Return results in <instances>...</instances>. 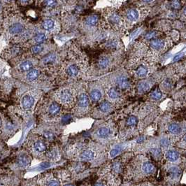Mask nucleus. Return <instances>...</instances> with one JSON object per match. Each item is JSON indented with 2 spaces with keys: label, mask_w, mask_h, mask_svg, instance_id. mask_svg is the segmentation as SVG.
<instances>
[{
  "label": "nucleus",
  "mask_w": 186,
  "mask_h": 186,
  "mask_svg": "<svg viewBox=\"0 0 186 186\" xmlns=\"http://www.w3.org/2000/svg\"><path fill=\"white\" fill-rule=\"evenodd\" d=\"M2 127V132L5 133L6 134L12 135V133L13 131H15L16 128V124L14 123L13 120H12L9 117L4 118L2 121L1 120V126L0 127Z\"/></svg>",
  "instance_id": "f257e3e1"
},
{
  "label": "nucleus",
  "mask_w": 186,
  "mask_h": 186,
  "mask_svg": "<svg viewBox=\"0 0 186 186\" xmlns=\"http://www.w3.org/2000/svg\"><path fill=\"white\" fill-rule=\"evenodd\" d=\"M30 157L28 155L25 153H21L16 157L14 164L17 166L18 168L25 169L28 167L30 164Z\"/></svg>",
  "instance_id": "f03ea898"
},
{
  "label": "nucleus",
  "mask_w": 186,
  "mask_h": 186,
  "mask_svg": "<svg viewBox=\"0 0 186 186\" xmlns=\"http://www.w3.org/2000/svg\"><path fill=\"white\" fill-rule=\"evenodd\" d=\"M21 49L20 46L17 45L12 46L7 49H5V51L3 52L1 56L5 59H13L21 53Z\"/></svg>",
  "instance_id": "7ed1b4c3"
},
{
  "label": "nucleus",
  "mask_w": 186,
  "mask_h": 186,
  "mask_svg": "<svg viewBox=\"0 0 186 186\" xmlns=\"http://www.w3.org/2000/svg\"><path fill=\"white\" fill-rule=\"evenodd\" d=\"M34 104V98L30 94H25L23 97L21 101V108L24 111H29L33 107Z\"/></svg>",
  "instance_id": "20e7f679"
},
{
  "label": "nucleus",
  "mask_w": 186,
  "mask_h": 186,
  "mask_svg": "<svg viewBox=\"0 0 186 186\" xmlns=\"http://www.w3.org/2000/svg\"><path fill=\"white\" fill-rule=\"evenodd\" d=\"M58 98L62 103H67L70 102L72 98V94L68 89H64L60 91L58 94Z\"/></svg>",
  "instance_id": "39448f33"
},
{
  "label": "nucleus",
  "mask_w": 186,
  "mask_h": 186,
  "mask_svg": "<svg viewBox=\"0 0 186 186\" xmlns=\"http://www.w3.org/2000/svg\"><path fill=\"white\" fill-rule=\"evenodd\" d=\"M32 68H33V64L30 60H24L18 65V70L21 72H27Z\"/></svg>",
  "instance_id": "423d86ee"
},
{
  "label": "nucleus",
  "mask_w": 186,
  "mask_h": 186,
  "mask_svg": "<svg viewBox=\"0 0 186 186\" xmlns=\"http://www.w3.org/2000/svg\"><path fill=\"white\" fill-rule=\"evenodd\" d=\"M23 25L21 23H16L10 26L9 32L11 35H17V34L21 33L23 32Z\"/></svg>",
  "instance_id": "0eeeda50"
},
{
  "label": "nucleus",
  "mask_w": 186,
  "mask_h": 186,
  "mask_svg": "<svg viewBox=\"0 0 186 186\" xmlns=\"http://www.w3.org/2000/svg\"><path fill=\"white\" fill-rule=\"evenodd\" d=\"M39 76V72L36 69H32L30 71H28L27 74H26V79L29 81H34L37 79Z\"/></svg>",
  "instance_id": "6e6552de"
},
{
  "label": "nucleus",
  "mask_w": 186,
  "mask_h": 186,
  "mask_svg": "<svg viewBox=\"0 0 186 186\" xmlns=\"http://www.w3.org/2000/svg\"><path fill=\"white\" fill-rule=\"evenodd\" d=\"M34 150L37 153H44L46 150V143L42 141H36L33 143Z\"/></svg>",
  "instance_id": "1a4fd4ad"
},
{
  "label": "nucleus",
  "mask_w": 186,
  "mask_h": 186,
  "mask_svg": "<svg viewBox=\"0 0 186 186\" xmlns=\"http://www.w3.org/2000/svg\"><path fill=\"white\" fill-rule=\"evenodd\" d=\"M127 18L131 21H136L139 17V11L137 9H129L127 12Z\"/></svg>",
  "instance_id": "9d476101"
},
{
  "label": "nucleus",
  "mask_w": 186,
  "mask_h": 186,
  "mask_svg": "<svg viewBox=\"0 0 186 186\" xmlns=\"http://www.w3.org/2000/svg\"><path fill=\"white\" fill-rule=\"evenodd\" d=\"M151 47L153 48V49L155 50H160L161 48H162L165 46V42L162 40L159 39H153L151 41Z\"/></svg>",
  "instance_id": "9b49d317"
},
{
  "label": "nucleus",
  "mask_w": 186,
  "mask_h": 186,
  "mask_svg": "<svg viewBox=\"0 0 186 186\" xmlns=\"http://www.w3.org/2000/svg\"><path fill=\"white\" fill-rule=\"evenodd\" d=\"M78 104L81 107H86L89 104V98L88 95L85 93H82L80 94L78 98Z\"/></svg>",
  "instance_id": "f8f14e48"
},
{
  "label": "nucleus",
  "mask_w": 186,
  "mask_h": 186,
  "mask_svg": "<svg viewBox=\"0 0 186 186\" xmlns=\"http://www.w3.org/2000/svg\"><path fill=\"white\" fill-rule=\"evenodd\" d=\"M99 21V17L97 15H92L88 16L86 20V25L89 26H94L97 24Z\"/></svg>",
  "instance_id": "ddd939ff"
},
{
  "label": "nucleus",
  "mask_w": 186,
  "mask_h": 186,
  "mask_svg": "<svg viewBox=\"0 0 186 186\" xmlns=\"http://www.w3.org/2000/svg\"><path fill=\"white\" fill-rule=\"evenodd\" d=\"M60 107L59 106V104H57V103H52V104H50V106H49V108H48V112L50 115L52 116H55L57 115L58 113L60 112Z\"/></svg>",
  "instance_id": "4468645a"
},
{
  "label": "nucleus",
  "mask_w": 186,
  "mask_h": 186,
  "mask_svg": "<svg viewBox=\"0 0 186 186\" xmlns=\"http://www.w3.org/2000/svg\"><path fill=\"white\" fill-rule=\"evenodd\" d=\"M143 170L146 173H153L155 170V166L151 162H145L143 165Z\"/></svg>",
  "instance_id": "2eb2a0df"
},
{
  "label": "nucleus",
  "mask_w": 186,
  "mask_h": 186,
  "mask_svg": "<svg viewBox=\"0 0 186 186\" xmlns=\"http://www.w3.org/2000/svg\"><path fill=\"white\" fill-rule=\"evenodd\" d=\"M166 157L171 162H175L176 161L179 157V154L178 152L175 151H169L166 154Z\"/></svg>",
  "instance_id": "dca6fc26"
},
{
  "label": "nucleus",
  "mask_w": 186,
  "mask_h": 186,
  "mask_svg": "<svg viewBox=\"0 0 186 186\" xmlns=\"http://www.w3.org/2000/svg\"><path fill=\"white\" fill-rule=\"evenodd\" d=\"M118 85L121 89H127L129 86V80L126 77L122 76L118 80Z\"/></svg>",
  "instance_id": "f3484780"
},
{
  "label": "nucleus",
  "mask_w": 186,
  "mask_h": 186,
  "mask_svg": "<svg viewBox=\"0 0 186 186\" xmlns=\"http://www.w3.org/2000/svg\"><path fill=\"white\" fill-rule=\"evenodd\" d=\"M56 60V55L55 53H50L48 54L47 55H46L45 57L43 58L42 62L44 64H51L52 62H55V60Z\"/></svg>",
  "instance_id": "a211bd4d"
},
{
  "label": "nucleus",
  "mask_w": 186,
  "mask_h": 186,
  "mask_svg": "<svg viewBox=\"0 0 186 186\" xmlns=\"http://www.w3.org/2000/svg\"><path fill=\"white\" fill-rule=\"evenodd\" d=\"M110 134V130L107 127H101L97 131V135L101 138H107Z\"/></svg>",
  "instance_id": "6ab92c4d"
},
{
  "label": "nucleus",
  "mask_w": 186,
  "mask_h": 186,
  "mask_svg": "<svg viewBox=\"0 0 186 186\" xmlns=\"http://www.w3.org/2000/svg\"><path fill=\"white\" fill-rule=\"evenodd\" d=\"M78 71L79 70H78L77 66L72 64V65H70L67 68V69H66V73H67L68 75H69L70 76H75L78 74Z\"/></svg>",
  "instance_id": "aec40b11"
},
{
  "label": "nucleus",
  "mask_w": 186,
  "mask_h": 186,
  "mask_svg": "<svg viewBox=\"0 0 186 186\" xmlns=\"http://www.w3.org/2000/svg\"><path fill=\"white\" fill-rule=\"evenodd\" d=\"M94 153H93L92 151L90 150L84 151V152L81 154V158L86 159V160H91V159L94 158Z\"/></svg>",
  "instance_id": "412c9836"
},
{
  "label": "nucleus",
  "mask_w": 186,
  "mask_h": 186,
  "mask_svg": "<svg viewBox=\"0 0 186 186\" xmlns=\"http://www.w3.org/2000/svg\"><path fill=\"white\" fill-rule=\"evenodd\" d=\"M46 34L43 33L37 34L34 38V41L36 42V44H41L46 41Z\"/></svg>",
  "instance_id": "4be33fe9"
},
{
  "label": "nucleus",
  "mask_w": 186,
  "mask_h": 186,
  "mask_svg": "<svg viewBox=\"0 0 186 186\" xmlns=\"http://www.w3.org/2000/svg\"><path fill=\"white\" fill-rule=\"evenodd\" d=\"M55 23L54 21L51 19L46 20L43 23V27L46 30H50L54 27Z\"/></svg>",
  "instance_id": "5701e85b"
},
{
  "label": "nucleus",
  "mask_w": 186,
  "mask_h": 186,
  "mask_svg": "<svg viewBox=\"0 0 186 186\" xmlns=\"http://www.w3.org/2000/svg\"><path fill=\"white\" fill-rule=\"evenodd\" d=\"M169 131L172 134H179L181 132V127L177 124H171L169 127Z\"/></svg>",
  "instance_id": "b1692460"
},
{
  "label": "nucleus",
  "mask_w": 186,
  "mask_h": 186,
  "mask_svg": "<svg viewBox=\"0 0 186 186\" xmlns=\"http://www.w3.org/2000/svg\"><path fill=\"white\" fill-rule=\"evenodd\" d=\"M101 97H102V94H101V92L97 90H92L90 93V97L92 98V100L95 101V102H97V101L100 100Z\"/></svg>",
  "instance_id": "393cba45"
},
{
  "label": "nucleus",
  "mask_w": 186,
  "mask_h": 186,
  "mask_svg": "<svg viewBox=\"0 0 186 186\" xmlns=\"http://www.w3.org/2000/svg\"><path fill=\"white\" fill-rule=\"evenodd\" d=\"M149 88H150V87H149L148 83L145 81L141 82L138 86V90L140 92H146L147 90H149Z\"/></svg>",
  "instance_id": "a878e982"
},
{
  "label": "nucleus",
  "mask_w": 186,
  "mask_h": 186,
  "mask_svg": "<svg viewBox=\"0 0 186 186\" xmlns=\"http://www.w3.org/2000/svg\"><path fill=\"white\" fill-rule=\"evenodd\" d=\"M44 49L43 46L41 44H36L31 48V51L33 54H39Z\"/></svg>",
  "instance_id": "bb28decb"
},
{
  "label": "nucleus",
  "mask_w": 186,
  "mask_h": 186,
  "mask_svg": "<svg viewBox=\"0 0 186 186\" xmlns=\"http://www.w3.org/2000/svg\"><path fill=\"white\" fill-rule=\"evenodd\" d=\"M147 73H148L147 69L144 67L143 66H139L137 70V74L139 76V77H143V76L146 75Z\"/></svg>",
  "instance_id": "cd10ccee"
},
{
  "label": "nucleus",
  "mask_w": 186,
  "mask_h": 186,
  "mask_svg": "<svg viewBox=\"0 0 186 186\" xmlns=\"http://www.w3.org/2000/svg\"><path fill=\"white\" fill-rule=\"evenodd\" d=\"M108 63H109L108 60L106 58H101V59L99 60L98 65L101 69H105L108 66Z\"/></svg>",
  "instance_id": "c85d7f7f"
},
{
  "label": "nucleus",
  "mask_w": 186,
  "mask_h": 186,
  "mask_svg": "<svg viewBox=\"0 0 186 186\" xmlns=\"http://www.w3.org/2000/svg\"><path fill=\"white\" fill-rule=\"evenodd\" d=\"M107 94L109 97H111V99H116L119 96V93L118 92V90H116V89L114 88H111L110 90H108V92H107Z\"/></svg>",
  "instance_id": "c756f323"
},
{
  "label": "nucleus",
  "mask_w": 186,
  "mask_h": 186,
  "mask_svg": "<svg viewBox=\"0 0 186 186\" xmlns=\"http://www.w3.org/2000/svg\"><path fill=\"white\" fill-rule=\"evenodd\" d=\"M109 21L111 23L114 24H118L120 23V18L117 13H113L110 17H109Z\"/></svg>",
  "instance_id": "7c9ffc66"
},
{
  "label": "nucleus",
  "mask_w": 186,
  "mask_h": 186,
  "mask_svg": "<svg viewBox=\"0 0 186 186\" xmlns=\"http://www.w3.org/2000/svg\"><path fill=\"white\" fill-rule=\"evenodd\" d=\"M162 94L159 90H155L151 94V97L153 100H159V99H161Z\"/></svg>",
  "instance_id": "2f4dec72"
},
{
  "label": "nucleus",
  "mask_w": 186,
  "mask_h": 186,
  "mask_svg": "<svg viewBox=\"0 0 186 186\" xmlns=\"http://www.w3.org/2000/svg\"><path fill=\"white\" fill-rule=\"evenodd\" d=\"M111 108V104L107 102H104L101 103L100 105V109L102 112H107Z\"/></svg>",
  "instance_id": "473e14b6"
},
{
  "label": "nucleus",
  "mask_w": 186,
  "mask_h": 186,
  "mask_svg": "<svg viewBox=\"0 0 186 186\" xmlns=\"http://www.w3.org/2000/svg\"><path fill=\"white\" fill-rule=\"evenodd\" d=\"M137 122H138V120H137V117H135L134 116H132L129 117L128 119H127V124L129 126H134V125H137Z\"/></svg>",
  "instance_id": "72a5a7b5"
},
{
  "label": "nucleus",
  "mask_w": 186,
  "mask_h": 186,
  "mask_svg": "<svg viewBox=\"0 0 186 186\" xmlns=\"http://www.w3.org/2000/svg\"><path fill=\"white\" fill-rule=\"evenodd\" d=\"M171 6L174 9H180L181 8V2L180 0H172L171 2Z\"/></svg>",
  "instance_id": "f704fd0d"
},
{
  "label": "nucleus",
  "mask_w": 186,
  "mask_h": 186,
  "mask_svg": "<svg viewBox=\"0 0 186 186\" xmlns=\"http://www.w3.org/2000/svg\"><path fill=\"white\" fill-rule=\"evenodd\" d=\"M169 173H171L172 176H174V177L179 176V174H180V170H179V169L178 168V167H171L170 169H169Z\"/></svg>",
  "instance_id": "c9c22d12"
},
{
  "label": "nucleus",
  "mask_w": 186,
  "mask_h": 186,
  "mask_svg": "<svg viewBox=\"0 0 186 186\" xmlns=\"http://www.w3.org/2000/svg\"><path fill=\"white\" fill-rule=\"evenodd\" d=\"M44 4L48 7H54L57 4L56 0H44Z\"/></svg>",
  "instance_id": "e433bc0d"
},
{
  "label": "nucleus",
  "mask_w": 186,
  "mask_h": 186,
  "mask_svg": "<svg viewBox=\"0 0 186 186\" xmlns=\"http://www.w3.org/2000/svg\"><path fill=\"white\" fill-rule=\"evenodd\" d=\"M157 35V32L151 31V32H148V33L145 34V38H146L147 39H153V38L156 37Z\"/></svg>",
  "instance_id": "4c0bfd02"
},
{
  "label": "nucleus",
  "mask_w": 186,
  "mask_h": 186,
  "mask_svg": "<svg viewBox=\"0 0 186 186\" xmlns=\"http://www.w3.org/2000/svg\"><path fill=\"white\" fill-rule=\"evenodd\" d=\"M44 137H45L46 139L51 140V139L54 138V134H52L51 132H46L44 133Z\"/></svg>",
  "instance_id": "58836bf2"
},
{
  "label": "nucleus",
  "mask_w": 186,
  "mask_h": 186,
  "mask_svg": "<svg viewBox=\"0 0 186 186\" xmlns=\"http://www.w3.org/2000/svg\"><path fill=\"white\" fill-rule=\"evenodd\" d=\"M119 152H120V150H119L118 148L113 149V150L110 152V156H111V157H116V155L118 154Z\"/></svg>",
  "instance_id": "ea45409f"
},
{
  "label": "nucleus",
  "mask_w": 186,
  "mask_h": 186,
  "mask_svg": "<svg viewBox=\"0 0 186 186\" xmlns=\"http://www.w3.org/2000/svg\"><path fill=\"white\" fill-rule=\"evenodd\" d=\"M151 152H152L153 155H154V156H156V157H158L159 155H161V151H160V149H159V148L152 149V150H151Z\"/></svg>",
  "instance_id": "a19ab883"
},
{
  "label": "nucleus",
  "mask_w": 186,
  "mask_h": 186,
  "mask_svg": "<svg viewBox=\"0 0 186 186\" xmlns=\"http://www.w3.org/2000/svg\"><path fill=\"white\" fill-rule=\"evenodd\" d=\"M161 145H163V146H168L169 145V141L167 140V139H162V140L161 141Z\"/></svg>",
  "instance_id": "79ce46f5"
},
{
  "label": "nucleus",
  "mask_w": 186,
  "mask_h": 186,
  "mask_svg": "<svg viewBox=\"0 0 186 186\" xmlns=\"http://www.w3.org/2000/svg\"><path fill=\"white\" fill-rule=\"evenodd\" d=\"M47 185H59L60 183H59V182L57 181H50V183H48Z\"/></svg>",
  "instance_id": "37998d69"
},
{
  "label": "nucleus",
  "mask_w": 186,
  "mask_h": 186,
  "mask_svg": "<svg viewBox=\"0 0 186 186\" xmlns=\"http://www.w3.org/2000/svg\"><path fill=\"white\" fill-rule=\"evenodd\" d=\"M181 58H182V55L181 54L178 55L177 56H176V57L174 58V59H173V61H178V60H179Z\"/></svg>",
  "instance_id": "c03bdc74"
},
{
  "label": "nucleus",
  "mask_w": 186,
  "mask_h": 186,
  "mask_svg": "<svg viewBox=\"0 0 186 186\" xmlns=\"http://www.w3.org/2000/svg\"><path fill=\"white\" fill-rule=\"evenodd\" d=\"M114 167L115 170H116V171L120 170V165H117V164H116V165H114Z\"/></svg>",
  "instance_id": "a18cd8bd"
},
{
  "label": "nucleus",
  "mask_w": 186,
  "mask_h": 186,
  "mask_svg": "<svg viewBox=\"0 0 186 186\" xmlns=\"http://www.w3.org/2000/svg\"><path fill=\"white\" fill-rule=\"evenodd\" d=\"M143 140H144V138H143V137H141L140 138H139L138 139H137V142L141 143Z\"/></svg>",
  "instance_id": "49530a36"
},
{
  "label": "nucleus",
  "mask_w": 186,
  "mask_h": 186,
  "mask_svg": "<svg viewBox=\"0 0 186 186\" xmlns=\"http://www.w3.org/2000/svg\"><path fill=\"white\" fill-rule=\"evenodd\" d=\"M142 1H144V2H151L153 0H142Z\"/></svg>",
  "instance_id": "de8ad7c7"
},
{
  "label": "nucleus",
  "mask_w": 186,
  "mask_h": 186,
  "mask_svg": "<svg viewBox=\"0 0 186 186\" xmlns=\"http://www.w3.org/2000/svg\"><path fill=\"white\" fill-rule=\"evenodd\" d=\"M21 1H22V2H27L29 0H21Z\"/></svg>",
  "instance_id": "09e8293b"
},
{
  "label": "nucleus",
  "mask_w": 186,
  "mask_h": 186,
  "mask_svg": "<svg viewBox=\"0 0 186 186\" xmlns=\"http://www.w3.org/2000/svg\"><path fill=\"white\" fill-rule=\"evenodd\" d=\"M0 126H1V119H0Z\"/></svg>",
  "instance_id": "8fccbe9b"
},
{
  "label": "nucleus",
  "mask_w": 186,
  "mask_h": 186,
  "mask_svg": "<svg viewBox=\"0 0 186 186\" xmlns=\"http://www.w3.org/2000/svg\"><path fill=\"white\" fill-rule=\"evenodd\" d=\"M7 1H12V0H7Z\"/></svg>",
  "instance_id": "3c124183"
}]
</instances>
